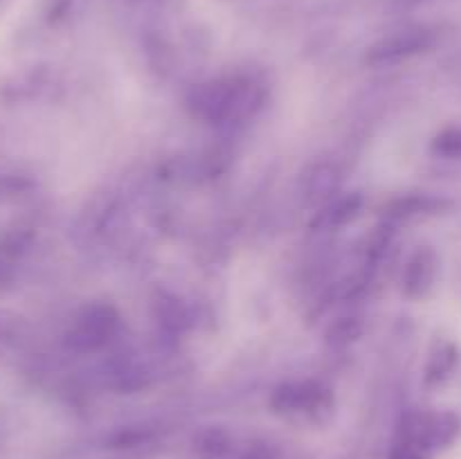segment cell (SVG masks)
Instances as JSON below:
<instances>
[{
    "label": "cell",
    "mask_w": 461,
    "mask_h": 459,
    "mask_svg": "<svg viewBox=\"0 0 461 459\" xmlns=\"http://www.w3.org/2000/svg\"><path fill=\"white\" fill-rule=\"evenodd\" d=\"M459 363V351L457 346L450 340H439L430 351V358H428L426 367V381L430 385H439V382L448 381L453 376L455 367Z\"/></svg>",
    "instance_id": "8992f818"
},
{
    "label": "cell",
    "mask_w": 461,
    "mask_h": 459,
    "mask_svg": "<svg viewBox=\"0 0 461 459\" xmlns=\"http://www.w3.org/2000/svg\"><path fill=\"white\" fill-rule=\"evenodd\" d=\"M461 432L455 412H414L399 423L387 459H432Z\"/></svg>",
    "instance_id": "6da1fadb"
},
{
    "label": "cell",
    "mask_w": 461,
    "mask_h": 459,
    "mask_svg": "<svg viewBox=\"0 0 461 459\" xmlns=\"http://www.w3.org/2000/svg\"><path fill=\"white\" fill-rule=\"evenodd\" d=\"M259 104V90L243 76H223L201 84L192 93V106L196 115L207 122H234L250 115Z\"/></svg>",
    "instance_id": "7a4b0ae2"
},
{
    "label": "cell",
    "mask_w": 461,
    "mask_h": 459,
    "mask_svg": "<svg viewBox=\"0 0 461 459\" xmlns=\"http://www.w3.org/2000/svg\"><path fill=\"white\" fill-rule=\"evenodd\" d=\"M196 453L201 459H228L232 453V441L223 430L210 428L196 436Z\"/></svg>",
    "instance_id": "ba28073f"
},
{
    "label": "cell",
    "mask_w": 461,
    "mask_h": 459,
    "mask_svg": "<svg viewBox=\"0 0 461 459\" xmlns=\"http://www.w3.org/2000/svg\"><path fill=\"white\" fill-rule=\"evenodd\" d=\"M439 274V256L430 246H421L403 270V291L410 300H423L432 292Z\"/></svg>",
    "instance_id": "5b68a950"
},
{
    "label": "cell",
    "mask_w": 461,
    "mask_h": 459,
    "mask_svg": "<svg viewBox=\"0 0 461 459\" xmlns=\"http://www.w3.org/2000/svg\"><path fill=\"white\" fill-rule=\"evenodd\" d=\"M432 153L446 160H461V126H448L432 140Z\"/></svg>",
    "instance_id": "9c48e42d"
},
{
    "label": "cell",
    "mask_w": 461,
    "mask_h": 459,
    "mask_svg": "<svg viewBox=\"0 0 461 459\" xmlns=\"http://www.w3.org/2000/svg\"><path fill=\"white\" fill-rule=\"evenodd\" d=\"M426 34L423 32H403L385 39L372 50L374 61H394L399 57H408V54L419 52L426 45Z\"/></svg>",
    "instance_id": "52a82bcc"
},
{
    "label": "cell",
    "mask_w": 461,
    "mask_h": 459,
    "mask_svg": "<svg viewBox=\"0 0 461 459\" xmlns=\"http://www.w3.org/2000/svg\"><path fill=\"white\" fill-rule=\"evenodd\" d=\"M117 310L111 304H90L77 315L70 333H68V345L72 349L81 351H97L111 342L117 331Z\"/></svg>",
    "instance_id": "277c9868"
},
{
    "label": "cell",
    "mask_w": 461,
    "mask_h": 459,
    "mask_svg": "<svg viewBox=\"0 0 461 459\" xmlns=\"http://www.w3.org/2000/svg\"><path fill=\"white\" fill-rule=\"evenodd\" d=\"M270 405L277 414L302 421H322L331 412L333 396L324 385L313 381L284 382L273 392Z\"/></svg>",
    "instance_id": "3957f363"
},
{
    "label": "cell",
    "mask_w": 461,
    "mask_h": 459,
    "mask_svg": "<svg viewBox=\"0 0 461 459\" xmlns=\"http://www.w3.org/2000/svg\"><path fill=\"white\" fill-rule=\"evenodd\" d=\"M234 459H279V457L273 448H268V446L252 444V446H248L243 453H239Z\"/></svg>",
    "instance_id": "30bf717a"
}]
</instances>
